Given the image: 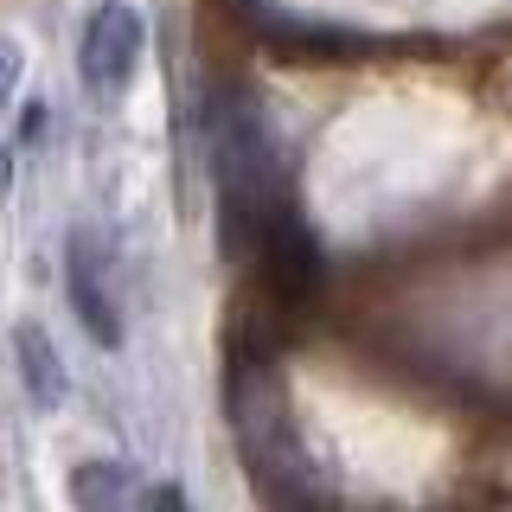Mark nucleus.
<instances>
[{
  "label": "nucleus",
  "instance_id": "obj_1",
  "mask_svg": "<svg viewBox=\"0 0 512 512\" xmlns=\"http://www.w3.org/2000/svg\"><path fill=\"white\" fill-rule=\"evenodd\" d=\"M205 154H212L224 250L256 256V244L295 212V199H288L282 154H276V135H269L263 109H256L237 84L205 90Z\"/></svg>",
  "mask_w": 512,
  "mask_h": 512
},
{
  "label": "nucleus",
  "instance_id": "obj_3",
  "mask_svg": "<svg viewBox=\"0 0 512 512\" xmlns=\"http://www.w3.org/2000/svg\"><path fill=\"white\" fill-rule=\"evenodd\" d=\"M148 52V20H141L128 0H96L84 39H77V77L103 96V90H128V77L141 71Z\"/></svg>",
  "mask_w": 512,
  "mask_h": 512
},
{
  "label": "nucleus",
  "instance_id": "obj_7",
  "mask_svg": "<svg viewBox=\"0 0 512 512\" xmlns=\"http://www.w3.org/2000/svg\"><path fill=\"white\" fill-rule=\"evenodd\" d=\"M20 77H26V52H20V39L0 32V116H7V103L20 96Z\"/></svg>",
  "mask_w": 512,
  "mask_h": 512
},
{
  "label": "nucleus",
  "instance_id": "obj_6",
  "mask_svg": "<svg viewBox=\"0 0 512 512\" xmlns=\"http://www.w3.org/2000/svg\"><path fill=\"white\" fill-rule=\"evenodd\" d=\"M128 468L116 455H90V461H77L71 480H64V493H71V506L77 512H122L128 506Z\"/></svg>",
  "mask_w": 512,
  "mask_h": 512
},
{
  "label": "nucleus",
  "instance_id": "obj_4",
  "mask_svg": "<svg viewBox=\"0 0 512 512\" xmlns=\"http://www.w3.org/2000/svg\"><path fill=\"white\" fill-rule=\"evenodd\" d=\"M64 295H71L77 327H84L96 346H103V352H122L128 327H122V308H116V288H109L103 263H96L90 231H71V237H64Z\"/></svg>",
  "mask_w": 512,
  "mask_h": 512
},
{
  "label": "nucleus",
  "instance_id": "obj_9",
  "mask_svg": "<svg viewBox=\"0 0 512 512\" xmlns=\"http://www.w3.org/2000/svg\"><path fill=\"white\" fill-rule=\"evenodd\" d=\"M7 186H13V154L0 148V192H7Z\"/></svg>",
  "mask_w": 512,
  "mask_h": 512
},
{
  "label": "nucleus",
  "instance_id": "obj_8",
  "mask_svg": "<svg viewBox=\"0 0 512 512\" xmlns=\"http://www.w3.org/2000/svg\"><path fill=\"white\" fill-rule=\"evenodd\" d=\"M154 512H192V500H186V487H180V480L154 487Z\"/></svg>",
  "mask_w": 512,
  "mask_h": 512
},
{
  "label": "nucleus",
  "instance_id": "obj_2",
  "mask_svg": "<svg viewBox=\"0 0 512 512\" xmlns=\"http://www.w3.org/2000/svg\"><path fill=\"white\" fill-rule=\"evenodd\" d=\"M224 416H231V436L244 448V468L263 480L276 512H327V493L314 480L295 404H288V384L269 365V352H256V346L231 352V365H224Z\"/></svg>",
  "mask_w": 512,
  "mask_h": 512
},
{
  "label": "nucleus",
  "instance_id": "obj_5",
  "mask_svg": "<svg viewBox=\"0 0 512 512\" xmlns=\"http://www.w3.org/2000/svg\"><path fill=\"white\" fill-rule=\"evenodd\" d=\"M13 359H20V378H26V397H32V404H39V410H58L64 391H71V372H64L58 346L45 340L39 320H20V327H13Z\"/></svg>",
  "mask_w": 512,
  "mask_h": 512
}]
</instances>
